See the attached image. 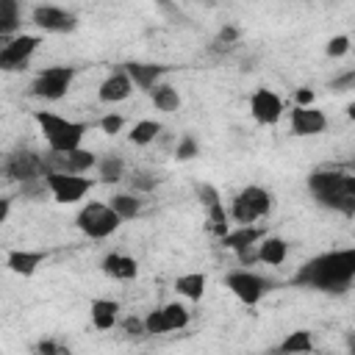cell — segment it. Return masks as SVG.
<instances>
[{"mask_svg": "<svg viewBox=\"0 0 355 355\" xmlns=\"http://www.w3.org/2000/svg\"><path fill=\"white\" fill-rule=\"evenodd\" d=\"M31 19L44 33H69L78 25V17L67 8H58V6H36L31 11Z\"/></svg>", "mask_w": 355, "mask_h": 355, "instance_id": "30bf717a", "label": "cell"}, {"mask_svg": "<svg viewBox=\"0 0 355 355\" xmlns=\"http://www.w3.org/2000/svg\"><path fill=\"white\" fill-rule=\"evenodd\" d=\"M97 172H100V180L105 183H119L122 175H125V161L119 155H105L97 161Z\"/></svg>", "mask_w": 355, "mask_h": 355, "instance_id": "83f0119b", "label": "cell"}, {"mask_svg": "<svg viewBox=\"0 0 355 355\" xmlns=\"http://www.w3.org/2000/svg\"><path fill=\"white\" fill-rule=\"evenodd\" d=\"M0 22L19 28V6L14 0H0Z\"/></svg>", "mask_w": 355, "mask_h": 355, "instance_id": "e575fe53", "label": "cell"}, {"mask_svg": "<svg viewBox=\"0 0 355 355\" xmlns=\"http://www.w3.org/2000/svg\"><path fill=\"white\" fill-rule=\"evenodd\" d=\"M352 277H355V250H333L302 263L300 272L294 275V283L341 294L352 286Z\"/></svg>", "mask_w": 355, "mask_h": 355, "instance_id": "6da1fadb", "label": "cell"}, {"mask_svg": "<svg viewBox=\"0 0 355 355\" xmlns=\"http://www.w3.org/2000/svg\"><path fill=\"white\" fill-rule=\"evenodd\" d=\"M313 349V338H311V333L308 330H294V333H288L286 336V341L280 344V355H305V352H311Z\"/></svg>", "mask_w": 355, "mask_h": 355, "instance_id": "d4e9b609", "label": "cell"}, {"mask_svg": "<svg viewBox=\"0 0 355 355\" xmlns=\"http://www.w3.org/2000/svg\"><path fill=\"white\" fill-rule=\"evenodd\" d=\"M75 80V67H67V64H58V67H47L42 69L33 83H31V94L39 97V100H61L69 86Z\"/></svg>", "mask_w": 355, "mask_h": 355, "instance_id": "5b68a950", "label": "cell"}, {"mask_svg": "<svg viewBox=\"0 0 355 355\" xmlns=\"http://www.w3.org/2000/svg\"><path fill=\"white\" fill-rule=\"evenodd\" d=\"M8 211H11V200L8 197H0V222L8 219Z\"/></svg>", "mask_w": 355, "mask_h": 355, "instance_id": "7bdbcfd3", "label": "cell"}, {"mask_svg": "<svg viewBox=\"0 0 355 355\" xmlns=\"http://www.w3.org/2000/svg\"><path fill=\"white\" fill-rule=\"evenodd\" d=\"M175 291L191 302H197L202 294H205V275L202 272H189V275H180L175 280Z\"/></svg>", "mask_w": 355, "mask_h": 355, "instance_id": "7402d4cb", "label": "cell"}, {"mask_svg": "<svg viewBox=\"0 0 355 355\" xmlns=\"http://www.w3.org/2000/svg\"><path fill=\"white\" fill-rule=\"evenodd\" d=\"M324 53L330 55V58H341V55H347L349 53V36H333L330 42H327V47H324Z\"/></svg>", "mask_w": 355, "mask_h": 355, "instance_id": "d6a6232c", "label": "cell"}, {"mask_svg": "<svg viewBox=\"0 0 355 355\" xmlns=\"http://www.w3.org/2000/svg\"><path fill=\"white\" fill-rule=\"evenodd\" d=\"M225 286L230 288V294L236 300H241L244 305H258L263 300V294L269 291V280L250 272V269H236V272H227L225 275Z\"/></svg>", "mask_w": 355, "mask_h": 355, "instance_id": "52a82bcc", "label": "cell"}, {"mask_svg": "<svg viewBox=\"0 0 355 355\" xmlns=\"http://www.w3.org/2000/svg\"><path fill=\"white\" fill-rule=\"evenodd\" d=\"M141 322H144V336H161V333H166V324H164L161 308H158V311H150Z\"/></svg>", "mask_w": 355, "mask_h": 355, "instance_id": "f546056e", "label": "cell"}, {"mask_svg": "<svg viewBox=\"0 0 355 355\" xmlns=\"http://www.w3.org/2000/svg\"><path fill=\"white\" fill-rule=\"evenodd\" d=\"M36 355H69V349H67L64 344L53 341V338H42V341L36 344Z\"/></svg>", "mask_w": 355, "mask_h": 355, "instance_id": "d590c367", "label": "cell"}, {"mask_svg": "<svg viewBox=\"0 0 355 355\" xmlns=\"http://www.w3.org/2000/svg\"><path fill=\"white\" fill-rule=\"evenodd\" d=\"M89 316H92V324L97 330H111L116 324V316H119V302L97 297L89 302Z\"/></svg>", "mask_w": 355, "mask_h": 355, "instance_id": "d6986e66", "label": "cell"}, {"mask_svg": "<svg viewBox=\"0 0 355 355\" xmlns=\"http://www.w3.org/2000/svg\"><path fill=\"white\" fill-rule=\"evenodd\" d=\"M39 44H42V36H36V33H17V36H11L0 47V69L3 72L25 69V64L31 61V55L36 53Z\"/></svg>", "mask_w": 355, "mask_h": 355, "instance_id": "ba28073f", "label": "cell"}, {"mask_svg": "<svg viewBox=\"0 0 355 355\" xmlns=\"http://www.w3.org/2000/svg\"><path fill=\"white\" fill-rule=\"evenodd\" d=\"M266 233L261 230V227H252V225H247V227H236V230H227L219 241H222V247L225 250H233V252H239V250H247V247H255L261 239H263Z\"/></svg>", "mask_w": 355, "mask_h": 355, "instance_id": "2e32d148", "label": "cell"}, {"mask_svg": "<svg viewBox=\"0 0 355 355\" xmlns=\"http://www.w3.org/2000/svg\"><path fill=\"white\" fill-rule=\"evenodd\" d=\"M130 94H133V83H130V78L125 75V69L111 72V75L100 83V89H97V97H100L103 103H108V105L122 103V100H128Z\"/></svg>", "mask_w": 355, "mask_h": 355, "instance_id": "4fadbf2b", "label": "cell"}, {"mask_svg": "<svg viewBox=\"0 0 355 355\" xmlns=\"http://www.w3.org/2000/svg\"><path fill=\"white\" fill-rule=\"evenodd\" d=\"M44 186H47V194H53L55 202L61 205H72V202H80L89 189L94 186L92 178H83V175H67V172H47L44 175Z\"/></svg>", "mask_w": 355, "mask_h": 355, "instance_id": "8992f818", "label": "cell"}, {"mask_svg": "<svg viewBox=\"0 0 355 355\" xmlns=\"http://www.w3.org/2000/svg\"><path fill=\"white\" fill-rule=\"evenodd\" d=\"M216 42H219V44H236V42H239V28H236V25H225V28L219 31Z\"/></svg>", "mask_w": 355, "mask_h": 355, "instance_id": "f35d334b", "label": "cell"}, {"mask_svg": "<svg viewBox=\"0 0 355 355\" xmlns=\"http://www.w3.org/2000/svg\"><path fill=\"white\" fill-rule=\"evenodd\" d=\"M250 114L258 125H277L283 116V100L272 89H255L250 97Z\"/></svg>", "mask_w": 355, "mask_h": 355, "instance_id": "8fae6325", "label": "cell"}, {"mask_svg": "<svg viewBox=\"0 0 355 355\" xmlns=\"http://www.w3.org/2000/svg\"><path fill=\"white\" fill-rule=\"evenodd\" d=\"M236 197L252 211L255 219H261V216H266V214L272 211V194H269L266 189H261V186H247V189L239 191Z\"/></svg>", "mask_w": 355, "mask_h": 355, "instance_id": "ffe728a7", "label": "cell"}, {"mask_svg": "<svg viewBox=\"0 0 355 355\" xmlns=\"http://www.w3.org/2000/svg\"><path fill=\"white\" fill-rule=\"evenodd\" d=\"M197 153H200V147H197V141H194L191 136H183V139L178 141V147H175V158H178V161H191Z\"/></svg>", "mask_w": 355, "mask_h": 355, "instance_id": "4dcf8cb0", "label": "cell"}, {"mask_svg": "<svg viewBox=\"0 0 355 355\" xmlns=\"http://www.w3.org/2000/svg\"><path fill=\"white\" fill-rule=\"evenodd\" d=\"M130 189L133 191H153L155 189V178L153 175H144V172H136L130 178Z\"/></svg>", "mask_w": 355, "mask_h": 355, "instance_id": "8d00e7d4", "label": "cell"}, {"mask_svg": "<svg viewBox=\"0 0 355 355\" xmlns=\"http://www.w3.org/2000/svg\"><path fill=\"white\" fill-rule=\"evenodd\" d=\"M150 97H153V105H155L158 111L172 114V111L180 108V94H178V89L169 86V83H158V86L150 92Z\"/></svg>", "mask_w": 355, "mask_h": 355, "instance_id": "603a6c76", "label": "cell"}, {"mask_svg": "<svg viewBox=\"0 0 355 355\" xmlns=\"http://www.w3.org/2000/svg\"><path fill=\"white\" fill-rule=\"evenodd\" d=\"M103 272L111 275V277H116V280H133V277L139 275V263H136V258H130V255L108 252V255L103 258Z\"/></svg>", "mask_w": 355, "mask_h": 355, "instance_id": "ac0fdd59", "label": "cell"}, {"mask_svg": "<svg viewBox=\"0 0 355 355\" xmlns=\"http://www.w3.org/2000/svg\"><path fill=\"white\" fill-rule=\"evenodd\" d=\"M164 72H166V67H161V64H141V61L125 64V75L130 78V83L144 89V92H153Z\"/></svg>", "mask_w": 355, "mask_h": 355, "instance_id": "5bb4252c", "label": "cell"}, {"mask_svg": "<svg viewBox=\"0 0 355 355\" xmlns=\"http://www.w3.org/2000/svg\"><path fill=\"white\" fill-rule=\"evenodd\" d=\"M50 153H69V150H78L83 136H86V125L83 122H72L67 116H58L53 111H36L33 114Z\"/></svg>", "mask_w": 355, "mask_h": 355, "instance_id": "3957f363", "label": "cell"}, {"mask_svg": "<svg viewBox=\"0 0 355 355\" xmlns=\"http://www.w3.org/2000/svg\"><path fill=\"white\" fill-rule=\"evenodd\" d=\"M161 316H164V324H166V333H172V330H183L186 324H189V308L183 305V302H166L164 308H161Z\"/></svg>", "mask_w": 355, "mask_h": 355, "instance_id": "4316f807", "label": "cell"}, {"mask_svg": "<svg viewBox=\"0 0 355 355\" xmlns=\"http://www.w3.org/2000/svg\"><path fill=\"white\" fill-rule=\"evenodd\" d=\"M352 83H355V72H347L344 78L333 80V89H336V92H344V89H347V86H352Z\"/></svg>", "mask_w": 355, "mask_h": 355, "instance_id": "b9f144b4", "label": "cell"}, {"mask_svg": "<svg viewBox=\"0 0 355 355\" xmlns=\"http://www.w3.org/2000/svg\"><path fill=\"white\" fill-rule=\"evenodd\" d=\"M97 125H100V130H103L105 136H116V133L125 128V116H119V114H105Z\"/></svg>", "mask_w": 355, "mask_h": 355, "instance_id": "836d02e7", "label": "cell"}, {"mask_svg": "<svg viewBox=\"0 0 355 355\" xmlns=\"http://www.w3.org/2000/svg\"><path fill=\"white\" fill-rule=\"evenodd\" d=\"M236 255H239V261H241L244 266H250V263H255V261H258V255H255V247H247V250H239Z\"/></svg>", "mask_w": 355, "mask_h": 355, "instance_id": "60d3db41", "label": "cell"}, {"mask_svg": "<svg viewBox=\"0 0 355 355\" xmlns=\"http://www.w3.org/2000/svg\"><path fill=\"white\" fill-rule=\"evenodd\" d=\"M158 133H161V122H155V119H141V122H136V125L130 128L128 139H130V144L144 147V144L155 141V139H158Z\"/></svg>", "mask_w": 355, "mask_h": 355, "instance_id": "484cf974", "label": "cell"}, {"mask_svg": "<svg viewBox=\"0 0 355 355\" xmlns=\"http://www.w3.org/2000/svg\"><path fill=\"white\" fill-rule=\"evenodd\" d=\"M327 128V116L316 108V105H308V108H297L291 111V130L294 136H316Z\"/></svg>", "mask_w": 355, "mask_h": 355, "instance_id": "7c38bea8", "label": "cell"}, {"mask_svg": "<svg viewBox=\"0 0 355 355\" xmlns=\"http://www.w3.org/2000/svg\"><path fill=\"white\" fill-rule=\"evenodd\" d=\"M308 189L322 208L338 211L344 216L355 214V175L347 169H316L308 178Z\"/></svg>", "mask_w": 355, "mask_h": 355, "instance_id": "7a4b0ae2", "label": "cell"}, {"mask_svg": "<svg viewBox=\"0 0 355 355\" xmlns=\"http://www.w3.org/2000/svg\"><path fill=\"white\" fill-rule=\"evenodd\" d=\"M294 103H297V108L313 105V89H297V92H294Z\"/></svg>", "mask_w": 355, "mask_h": 355, "instance_id": "ab89813d", "label": "cell"}, {"mask_svg": "<svg viewBox=\"0 0 355 355\" xmlns=\"http://www.w3.org/2000/svg\"><path fill=\"white\" fill-rule=\"evenodd\" d=\"M108 205H111V211L119 216V219H133L139 211H141V200L130 191H119V194H114L111 200H108Z\"/></svg>", "mask_w": 355, "mask_h": 355, "instance_id": "cb8c5ba5", "label": "cell"}, {"mask_svg": "<svg viewBox=\"0 0 355 355\" xmlns=\"http://www.w3.org/2000/svg\"><path fill=\"white\" fill-rule=\"evenodd\" d=\"M255 255L261 263H269V266H280L288 255V244L280 239V236H263L258 244H255Z\"/></svg>", "mask_w": 355, "mask_h": 355, "instance_id": "e0dca14e", "label": "cell"}, {"mask_svg": "<svg viewBox=\"0 0 355 355\" xmlns=\"http://www.w3.org/2000/svg\"><path fill=\"white\" fill-rule=\"evenodd\" d=\"M3 172L8 180H17V183L39 180V178H44V158L33 150H17L6 158Z\"/></svg>", "mask_w": 355, "mask_h": 355, "instance_id": "9c48e42d", "label": "cell"}, {"mask_svg": "<svg viewBox=\"0 0 355 355\" xmlns=\"http://www.w3.org/2000/svg\"><path fill=\"white\" fill-rule=\"evenodd\" d=\"M122 330H125V336H144V322L136 316H128L122 322Z\"/></svg>", "mask_w": 355, "mask_h": 355, "instance_id": "74e56055", "label": "cell"}, {"mask_svg": "<svg viewBox=\"0 0 355 355\" xmlns=\"http://www.w3.org/2000/svg\"><path fill=\"white\" fill-rule=\"evenodd\" d=\"M44 261V252L42 250H11L6 255V266L14 272V275H22V277H31Z\"/></svg>", "mask_w": 355, "mask_h": 355, "instance_id": "9a60e30c", "label": "cell"}, {"mask_svg": "<svg viewBox=\"0 0 355 355\" xmlns=\"http://www.w3.org/2000/svg\"><path fill=\"white\" fill-rule=\"evenodd\" d=\"M61 161H64L61 172H67V175H83L92 166H97V155L92 150H83V147L69 150V153H61Z\"/></svg>", "mask_w": 355, "mask_h": 355, "instance_id": "44dd1931", "label": "cell"}, {"mask_svg": "<svg viewBox=\"0 0 355 355\" xmlns=\"http://www.w3.org/2000/svg\"><path fill=\"white\" fill-rule=\"evenodd\" d=\"M194 191H197V200H200L205 208H211V205H219V202H222L219 191H216L214 186H208V183H197V186H194Z\"/></svg>", "mask_w": 355, "mask_h": 355, "instance_id": "1f68e13d", "label": "cell"}, {"mask_svg": "<svg viewBox=\"0 0 355 355\" xmlns=\"http://www.w3.org/2000/svg\"><path fill=\"white\" fill-rule=\"evenodd\" d=\"M75 225L83 236L89 239H108L111 233H116V227L122 225V219L111 211L108 202H86L78 216H75Z\"/></svg>", "mask_w": 355, "mask_h": 355, "instance_id": "277c9868", "label": "cell"}, {"mask_svg": "<svg viewBox=\"0 0 355 355\" xmlns=\"http://www.w3.org/2000/svg\"><path fill=\"white\" fill-rule=\"evenodd\" d=\"M208 227H211V230H214L219 239L227 233V211L222 208V202L208 208Z\"/></svg>", "mask_w": 355, "mask_h": 355, "instance_id": "f1b7e54d", "label": "cell"}]
</instances>
